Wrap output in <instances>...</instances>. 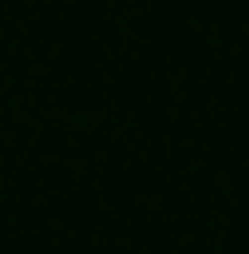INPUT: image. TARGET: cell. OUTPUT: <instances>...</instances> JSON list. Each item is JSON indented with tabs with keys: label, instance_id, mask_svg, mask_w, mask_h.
Masks as SVG:
<instances>
[]
</instances>
